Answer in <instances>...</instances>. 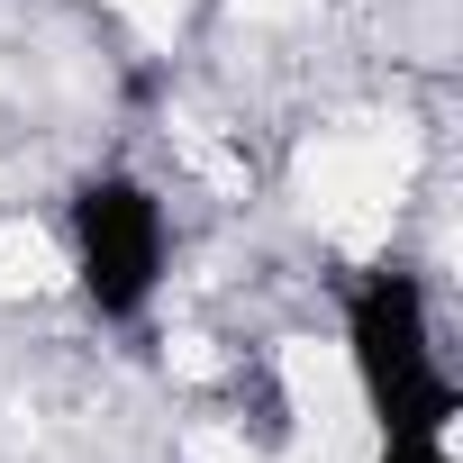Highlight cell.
<instances>
[{
    "instance_id": "2",
    "label": "cell",
    "mask_w": 463,
    "mask_h": 463,
    "mask_svg": "<svg viewBox=\"0 0 463 463\" xmlns=\"http://www.w3.org/2000/svg\"><path fill=\"white\" fill-rule=\"evenodd\" d=\"M73 273L100 318H137L164 282V200L137 173H100L73 191Z\"/></svg>"
},
{
    "instance_id": "3",
    "label": "cell",
    "mask_w": 463,
    "mask_h": 463,
    "mask_svg": "<svg viewBox=\"0 0 463 463\" xmlns=\"http://www.w3.org/2000/svg\"><path fill=\"white\" fill-rule=\"evenodd\" d=\"M382 463H454L445 436H382Z\"/></svg>"
},
{
    "instance_id": "1",
    "label": "cell",
    "mask_w": 463,
    "mask_h": 463,
    "mask_svg": "<svg viewBox=\"0 0 463 463\" xmlns=\"http://www.w3.org/2000/svg\"><path fill=\"white\" fill-rule=\"evenodd\" d=\"M345 354L354 382L382 418V436H454V373L436 364V327H427V291L409 273H373L345 300Z\"/></svg>"
}]
</instances>
